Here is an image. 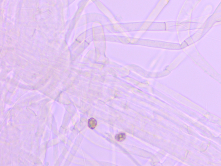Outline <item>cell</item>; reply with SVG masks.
I'll return each mask as SVG.
<instances>
[{
    "label": "cell",
    "mask_w": 221,
    "mask_h": 166,
    "mask_svg": "<svg viewBox=\"0 0 221 166\" xmlns=\"http://www.w3.org/2000/svg\"><path fill=\"white\" fill-rule=\"evenodd\" d=\"M126 134L124 133H120L116 135L115 139L116 140L121 142L124 141L126 139Z\"/></svg>",
    "instance_id": "obj_2"
},
{
    "label": "cell",
    "mask_w": 221,
    "mask_h": 166,
    "mask_svg": "<svg viewBox=\"0 0 221 166\" xmlns=\"http://www.w3.org/2000/svg\"><path fill=\"white\" fill-rule=\"evenodd\" d=\"M97 124V121L95 119L93 118H91L90 119H89L88 122V127L91 129H93L95 128V127L96 126Z\"/></svg>",
    "instance_id": "obj_1"
}]
</instances>
